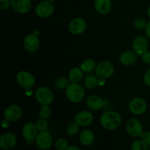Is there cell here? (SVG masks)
Instances as JSON below:
<instances>
[{"instance_id": "cell-20", "label": "cell", "mask_w": 150, "mask_h": 150, "mask_svg": "<svg viewBox=\"0 0 150 150\" xmlns=\"http://www.w3.org/2000/svg\"><path fill=\"white\" fill-rule=\"evenodd\" d=\"M95 9L100 15H106L111 11L112 7L111 0H95Z\"/></svg>"}, {"instance_id": "cell-38", "label": "cell", "mask_w": 150, "mask_h": 150, "mask_svg": "<svg viewBox=\"0 0 150 150\" xmlns=\"http://www.w3.org/2000/svg\"><path fill=\"white\" fill-rule=\"evenodd\" d=\"M66 150H81V149H79V147L76 146H70L67 147V149Z\"/></svg>"}, {"instance_id": "cell-25", "label": "cell", "mask_w": 150, "mask_h": 150, "mask_svg": "<svg viewBox=\"0 0 150 150\" xmlns=\"http://www.w3.org/2000/svg\"><path fill=\"white\" fill-rule=\"evenodd\" d=\"M70 83V80L64 77H59L54 81V86L59 90H66Z\"/></svg>"}, {"instance_id": "cell-32", "label": "cell", "mask_w": 150, "mask_h": 150, "mask_svg": "<svg viewBox=\"0 0 150 150\" xmlns=\"http://www.w3.org/2000/svg\"><path fill=\"white\" fill-rule=\"evenodd\" d=\"M11 5V0H0V9L7 10Z\"/></svg>"}, {"instance_id": "cell-12", "label": "cell", "mask_w": 150, "mask_h": 150, "mask_svg": "<svg viewBox=\"0 0 150 150\" xmlns=\"http://www.w3.org/2000/svg\"><path fill=\"white\" fill-rule=\"evenodd\" d=\"M35 142L40 149L47 150L50 149L52 145V137L48 131L40 132L35 139Z\"/></svg>"}, {"instance_id": "cell-5", "label": "cell", "mask_w": 150, "mask_h": 150, "mask_svg": "<svg viewBox=\"0 0 150 150\" xmlns=\"http://www.w3.org/2000/svg\"><path fill=\"white\" fill-rule=\"evenodd\" d=\"M16 81L21 87L26 89H32L35 84V76L26 70H21L17 73Z\"/></svg>"}, {"instance_id": "cell-23", "label": "cell", "mask_w": 150, "mask_h": 150, "mask_svg": "<svg viewBox=\"0 0 150 150\" xmlns=\"http://www.w3.org/2000/svg\"><path fill=\"white\" fill-rule=\"evenodd\" d=\"M99 79H100L96 75H89L86 77L84 81H83V84L86 89L92 90L98 86L100 82Z\"/></svg>"}, {"instance_id": "cell-36", "label": "cell", "mask_w": 150, "mask_h": 150, "mask_svg": "<svg viewBox=\"0 0 150 150\" xmlns=\"http://www.w3.org/2000/svg\"><path fill=\"white\" fill-rule=\"evenodd\" d=\"M145 31H146V34L147 35L148 38L150 39V21L147 22V24H146V27L145 29Z\"/></svg>"}, {"instance_id": "cell-40", "label": "cell", "mask_w": 150, "mask_h": 150, "mask_svg": "<svg viewBox=\"0 0 150 150\" xmlns=\"http://www.w3.org/2000/svg\"><path fill=\"white\" fill-rule=\"evenodd\" d=\"M149 150H150V148H149Z\"/></svg>"}, {"instance_id": "cell-6", "label": "cell", "mask_w": 150, "mask_h": 150, "mask_svg": "<svg viewBox=\"0 0 150 150\" xmlns=\"http://www.w3.org/2000/svg\"><path fill=\"white\" fill-rule=\"evenodd\" d=\"M23 111L20 105L11 104L8 105L4 111V118L10 122H16L21 117Z\"/></svg>"}, {"instance_id": "cell-19", "label": "cell", "mask_w": 150, "mask_h": 150, "mask_svg": "<svg viewBox=\"0 0 150 150\" xmlns=\"http://www.w3.org/2000/svg\"><path fill=\"white\" fill-rule=\"evenodd\" d=\"M120 62L124 66L133 65L137 62V54L133 51H126L120 56Z\"/></svg>"}, {"instance_id": "cell-24", "label": "cell", "mask_w": 150, "mask_h": 150, "mask_svg": "<svg viewBox=\"0 0 150 150\" xmlns=\"http://www.w3.org/2000/svg\"><path fill=\"white\" fill-rule=\"evenodd\" d=\"M97 67L96 62L92 59H86L82 62L81 64V67L82 71L85 73H91V72L95 70Z\"/></svg>"}, {"instance_id": "cell-31", "label": "cell", "mask_w": 150, "mask_h": 150, "mask_svg": "<svg viewBox=\"0 0 150 150\" xmlns=\"http://www.w3.org/2000/svg\"><path fill=\"white\" fill-rule=\"evenodd\" d=\"M55 147L57 150H66L68 147V143L64 139H59L55 143Z\"/></svg>"}, {"instance_id": "cell-1", "label": "cell", "mask_w": 150, "mask_h": 150, "mask_svg": "<svg viewBox=\"0 0 150 150\" xmlns=\"http://www.w3.org/2000/svg\"><path fill=\"white\" fill-rule=\"evenodd\" d=\"M100 123L105 130H114L118 128L121 125L122 117L117 111H105L100 116Z\"/></svg>"}, {"instance_id": "cell-8", "label": "cell", "mask_w": 150, "mask_h": 150, "mask_svg": "<svg viewBox=\"0 0 150 150\" xmlns=\"http://www.w3.org/2000/svg\"><path fill=\"white\" fill-rule=\"evenodd\" d=\"M146 109L147 103L146 100L142 98H133L129 103V110L135 115H142L146 112Z\"/></svg>"}, {"instance_id": "cell-29", "label": "cell", "mask_w": 150, "mask_h": 150, "mask_svg": "<svg viewBox=\"0 0 150 150\" xmlns=\"http://www.w3.org/2000/svg\"><path fill=\"white\" fill-rule=\"evenodd\" d=\"M146 24H147V22L146 21V20L142 18H137L136 19H135L134 22H133V25H134L135 28L137 29L138 30H144V29H146Z\"/></svg>"}, {"instance_id": "cell-13", "label": "cell", "mask_w": 150, "mask_h": 150, "mask_svg": "<svg viewBox=\"0 0 150 150\" xmlns=\"http://www.w3.org/2000/svg\"><path fill=\"white\" fill-rule=\"evenodd\" d=\"M149 41L145 37L139 36L134 39L132 45L133 51L137 55L142 56L144 53L148 51L149 48Z\"/></svg>"}, {"instance_id": "cell-17", "label": "cell", "mask_w": 150, "mask_h": 150, "mask_svg": "<svg viewBox=\"0 0 150 150\" xmlns=\"http://www.w3.org/2000/svg\"><path fill=\"white\" fill-rule=\"evenodd\" d=\"M93 114L89 111H81L75 116V122L83 127L89 125L93 122Z\"/></svg>"}, {"instance_id": "cell-34", "label": "cell", "mask_w": 150, "mask_h": 150, "mask_svg": "<svg viewBox=\"0 0 150 150\" xmlns=\"http://www.w3.org/2000/svg\"><path fill=\"white\" fill-rule=\"evenodd\" d=\"M144 81L146 86L150 87V68L148 69L144 75Z\"/></svg>"}, {"instance_id": "cell-30", "label": "cell", "mask_w": 150, "mask_h": 150, "mask_svg": "<svg viewBox=\"0 0 150 150\" xmlns=\"http://www.w3.org/2000/svg\"><path fill=\"white\" fill-rule=\"evenodd\" d=\"M36 126L37 128H38V131L39 132H43V131H47L48 127V123L46 121L45 119L40 118L36 122Z\"/></svg>"}, {"instance_id": "cell-7", "label": "cell", "mask_w": 150, "mask_h": 150, "mask_svg": "<svg viewBox=\"0 0 150 150\" xmlns=\"http://www.w3.org/2000/svg\"><path fill=\"white\" fill-rule=\"evenodd\" d=\"M87 23L86 21L81 17L75 18L68 23L67 29L70 34L74 35H79L83 34L86 31Z\"/></svg>"}, {"instance_id": "cell-28", "label": "cell", "mask_w": 150, "mask_h": 150, "mask_svg": "<svg viewBox=\"0 0 150 150\" xmlns=\"http://www.w3.org/2000/svg\"><path fill=\"white\" fill-rule=\"evenodd\" d=\"M132 150H148V144L143 140H136L132 144Z\"/></svg>"}, {"instance_id": "cell-35", "label": "cell", "mask_w": 150, "mask_h": 150, "mask_svg": "<svg viewBox=\"0 0 150 150\" xmlns=\"http://www.w3.org/2000/svg\"><path fill=\"white\" fill-rule=\"evenodd\" d=\"M142 139L144 142L148 145H150V131H146L143 133L142 136Z\"/></svg>"}, {"instance_id": "cell-18", "label": "cell", "mask_w": 150, "mask_h": 150, "mask_svg": "<svg viewBox=\"0 0 150 150\" xmlns=\"http://www.w3.org/2000/svg\"><path fill=\"white\" fill-rule=\"evenodd\" d=\"M86 103L88 108L93 111H99L102 109L105 105L104 100L101 97L96 95H92L88 97Z\"/></svg>"}, {"instance_id": "cell-33", "label": "cell", "mask_w": 150, "mask_h": 150, "mask_svg": "<svg viewBox=\"0 0 150 150\" xmlns=\"http://www.w3.org/2000/svg\"><path fill=\"white\" fill-rule=\"evenodd\" d=\"M142 60L146 64H150V51H146L141 56Z\"/></svg>"}, {"instance_id": "cell-4", "label": "cell", "mask_w": 150, "mask_h": 150, "mask_svg": "<svg viewBox=\"0 0 150 150\" xmlns=\"http://www.w3.org/2000/svg\"><path fill=\"white\" fill-rule=\"evenodd\" d=\"M35 98L40 105H49L54 101V94L49 88L40 86L35 92Z\"/></svg>"}, {"instance_id": "cell-11", "label": "cell", "mask_w": 150, "mask_h": 150, "mask_svg": "<svg viewBox=\"0 0 150 150\" xmlns=\"http://www.w3.org/2000/svg\"><path fill=\"white\" fill-rule=\"evenodd\" d=\"M40 41L35 34H29L25 37L23 40V47L29 53H35L39 49Z\"/></svg>"}, {"instance_id": "cell-14", "label": "cell", "mask_w": 150, "mask_h": 150, "mask_svg": "<svg viewBox=\"0 0 150 150\" xmlns=\"http://www.w3.org/2000/svg\"><path fill=\"white\" fill-rule=\"evenodd\" d=\"M38 130L36 125L33 122H27L23 126L22 136L27 142H32L35 140L38 135Z\"/></svg>"}, {"instance_id": "cell-16", "label": "cell", "mask_w": 150, "mask_h": 150, "mask_svg": "<svg viewBox=\"0 0 150 150\" xmlns=\"http://www.w3.org/2000/svg\"><path fill=\"white\" fill-rule=\"evenodd\" d=\"M11 6L16 13L26 14L32 8V2L31 0H11Z\"/></svg>"}, {"instance_id": "cell-3", "label": "cell", "mask_w": 150, "mask_h": 150, "mask_svg": "<svg viewBox=\"0 0 150 150\" xmlns=\"http://www.w3.org/2000/svg\"><path fill=\"white\" fill-rule=\"evenodd\" d=\"M114 65L111 62L108 60H104L100 62L98 64H97L96 69H95V75L99 78L100 79L105 80L109 79L113 76L114 73Z\"/></svg>"}, {"instance_id": "cell-15", "label": "cell", "mask_w": 150, "mask_h": 150, "mask_svg": "<svg viewBox=\"0 0 150 150\" xmlns=\"http://www.w3.org/2000/svg\"><path fill=\"white\" fill-rule=\"evenodd\" d=\"M17 144V138L13 133H5L0 137V147L4 150L12 149Z\"/></svg>"}, {"instance_id": "cell-39", "label": "cell", "mask_w": 150, "mask_h": 150, "mask_svg": "<svg viewBox=\"0 0 150 150\" xmlns=\"http://www.w3.org/2000/svg\"><path fill=\"white\" fill-rule=\"evenodd\" d=\"M147 15H148V16L150 18V6L148 7V9H147Z\"/></svg>"}, {"instance_id": "cell-27", "label": "cell", "mask_w": 150, "mask_h": 150, "mask_svg": "<svg viewBox=\"0 0 150 150\" xmlns=\"http://www.w3.org/2000/svg\"><path fill=\"white\" fill-rule=\"evenodd\" d=\"M79 126L80 125H79L77 122H76L70 123V124L67 125V129H66L67 133L69 136H76L79 131Z\"/></svg>"}, {"instance_id": "cell-2", "label": "cell", "mask_w": 150, "mask_h": 150, "mask_svg": "<svg viewBox=\"0 0 150 150\" xmlns=\"http://www.w3.org/2000/svg\"><path fill=\"white\" fill-rule=\"evenodd\" d=\"M66 97L72 103H78L85 98L84 88L79 83H70L66 89Z\"/></svg>"}, {"instance_id": "cell-10", "label": "cell", "mask_w": 150, "mask_h": 150, "mask_svg": "<svg viewBox=\"0 0 150 150\" xmlns=\"http://www.w3.org/2000/svg\"><path fill=\"white\" fill-rule=\"evenodd\" d=\"M126 130L130 136L133 137H139L143 134V125L137 119H130L126 124Z\"/></svg>"}, {"instance_id": "cell-37", "label": "cell", "mask_w": 150, "mask_h": 150, "mask_svg": "<svg viewBox=\"0 0 150 150\" xmlns=\"http://www.w3.org/2000/svg\"><path fill=\"white\" fill-rule=\"evenodd\" d=\"M1 125H2L4 128H7L10 126V122L6 120H4L2 121V123H1Z\"/></svg>"}, {"instance_id": "cell-9", "label": "cell", "mask_w": 150, "mask_h": 150, "mask_svg": "<svg viewBox=\"0 0 150 150\" xmlns=\"http://www.w3.org/2000/svg\"><path fill=\"white\" fill-rule=\"evenodd\" d=\"M54 10V5L49 1H43L40 2L35 7V14L40 18H46L53 14Z\"/></svg>"}, {"instance_id": "cell-21", "label": "cell", "mask_w": 150, "mask_h": 150, "mask_svg": "<svg viewBox=\"0 0 150 150\" xmlns=\"http://www.w3.org/2000/svg\"><path fill=\"white\" fill-rule=\"evenodd\" d=\"M79 140L83 146H89L92 144L95 141V134L93 131L89 129L82 130L79 136Z\"/></svg>"}, {"instance_id": "cell-26", "label": "cell", "mask_w": 150, "mask_h": 150, "mask_svg": "<svg viewBox=\"0 0 150 150\" xmlns=\"http://www.w3.org/2000/svg\"><path fill=\"white\" fill-rule=\"evenodd\" d=\"M38 114H39L40 118L46 120V119L49 118L50 116H51V109L49 105H41V106L39 108V111H38Z\"/></svg>"}, {"instance_id": "cell-22", "label": "cell", "mask_w": 150, "mask_h": 150, "mask_svg": "<svg viewBox=\"0 0 150 150\" xmlns=\"http://www.w3.org/2000/svg\"><path fill=\"white\" fill-rule=\"evenodd\" d=\"M83 79V71L79 67H73L70 70L68 79L72 83H79Z\"/></svg>"}]
</instances>
